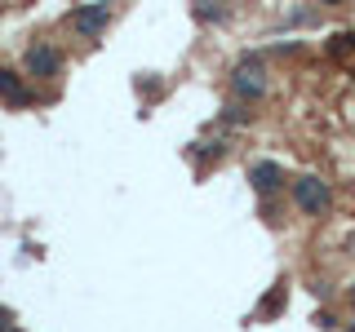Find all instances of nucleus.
<instances>
[{"label": "nucleus", "mask_w": 355, "mask_h": 332, "mask_svg": "<svg viewBox=\"0 0 355 332\" xmlns=\"http://www.w3.org/2000/svg\"><path fill=\"white\" fill-rule=\"evenodd\" d=\"M293 204L311 217L329 213V186L320 182V177H302V182H293Z\"/></svg>", "instance_id": "obj_1"}, {"label": "nucleus", "mask_w": 355, "mask_h": 332, "mask_svg": "<svg viewBox=\"0 0 355 332\" xmlns=\"http://www.w3.org/2000/svg\"><path fill=\"white\" fill-rule=\"evenodd\" d=\"M0 98L14 102V107H31V102H36V93L18 80V71H9V66H0Z\"/></svg>", "instance_id": "obj_2"}, {"label": "nucleus", "mask_w": 355, "mask_h": 332, "mask_svg": "<svg viewBox=\"0 0 355 332\" xmlns=\"http://www.w3.org/2000/svg\"><path fill=\"white\" fill-rule=\"evenodd\" d=\"M231 89L244 98V102H253V98L262 93V66H253V62H244L236 75H231Z\"/></svg>", "instance_id": "obj_3"}, {"label": "nucleus", "mask_w": 355, "mask_h": 332, "mask_svg": "<svg viewBox=\"0 0 355 332\" xmlns=\"http://www.w3.org/2000/svg\"><path fill=\"white\" fill-rule=\"evenodd\" d=\"M27 66H31L36 75H53V71L62 66V53H58V49H49V44H36V49L27 53Z\"/></svg>", "instance_id": "obj_4"}, {"label": "nucleus", "mask_w": 355, "mask_h": 332, "mask_svg": "<svg viewBox=\"0 0 355 332\" xmlns=\"http://www.w3.org/2000/svg\"><path fill=\"white\" fill-rule=\"evenodd\" d=\"M107 22H111V5H89V9H80V14H76V27H80L85 36L103 31Z\"/></svg>", "instance_id": "obj_5"}, {"label": "nucleus", "mask_w": 355, "mask_h": 332, "mask_svg": "<svg viewBox=\"0 0 355 332\" xmlns=\"http://www.w3.org/2000/svg\"><path fill=\"white\" fill-rule=\"evenodd\" d=\"M280 164H253V186H258V191H275V186H280Z\"/></svg>", "instance_id": "obj_6"}, {"label": "nucleus", "mask_w": 355, "mask_h": 332, "mask_svg": "<svg viewBox=\"0 0 355 332\" xmlns=\"http://www.w3.org/2000/svg\"><path fill=\"white\" fill-rule=\"evenodd\" d=\"M280 306H284V284H275L271 288V297L258 306V319H271V315H280Z\"/></svg>", "instance_id": "obj_7"}, {"label": "nucleus", "mask_w": 355, "mask_h": 332, "mask_svg": "<svg viewBox=\"0 0 355 332\" xmlns=\"http://www.w3.org/2000/svg\"><path fill=\"white\" fill-rule=\"evenodd\" d=\"M196 14L205 18V22H218V18H227V9H209V5H205V9H196Z\"/></svg>", "instance_id": "obj_8"}, {"label": "nucleus", "mask_w": 355, "mask_h": 332, "mask_svg": "<svg viewBox=\"0 0 355 332\" xmlns=\"http://www.w3.org/2000/svg\"><path fill=\"white\" fill-rule=\"evenodd\" d=\"M227 120H231V124H244V120H249V111H244V107H227Z\"/></svg>", "instance_id": "obj_9"}, {"label": "nucleus", "mask_w": 355, "mask_h": 332, "mask_svg": "<svg viewBox=\"0 0 355 332\" xmlns=\"http://www.w3.org/2000/svg\"><path fill=\"white\" fill-rule=\"evenodd\" d=\"M9 324H14V315H9V310L0 306V332H9Z\"/></svg>", "instance_id": "obj_10"}, {"label": "nucleus", "mask_w": 355, "mask_h": 332, "mask_svg": "<svg viewBox=\"0 0 355 332\" xmlns=\"http://www.w3.org/2000/svg\"><path fill=\"white\" fill-rule=\"evenodd\" d=\"M351 302H355V288H351Z\"/></svg>", "instance_id": "obj_11"}, {"label": "nucleus", "mask_w": 355, "mask_h": 332, "mask_svg": "<svg viewBox=\"0 0 355 332\" xmlns=\"http://www.w3.org/2000/svg\"><path fill=\"white\" fill-rule=\"evenodd\" d=\"M347 332H355V324H351V328H347Z\"/></svg>", "instance_id": "obj_12"}, {"label": "nucleus", "mask_w": 355, "mask_h": 332, "mask_svg": "<svg viewBox=\"0 0 355 332\" xmlns=\"http://www.w3.org/2000/svg\"><path fill=\"white\" fill-rule=\"evenodd\" d=\"M351 248H355V239H351Z\"/></svg>", "instance_id": "obj_13"}]
</instances>
